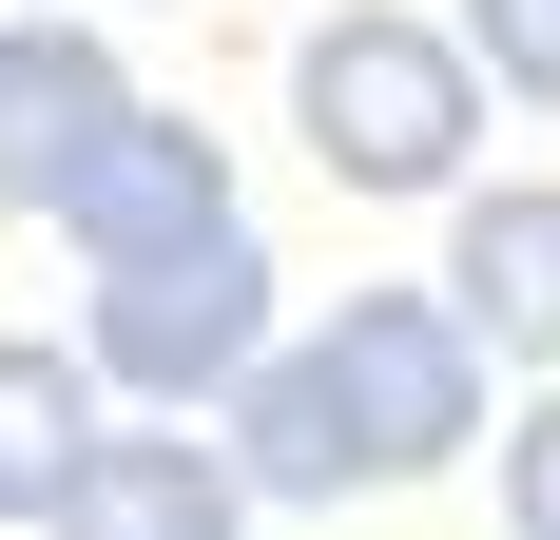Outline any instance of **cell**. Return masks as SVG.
<instances>
[{
    "label": "cell",
    "mask_w": 560,
    "mask_h": 540,
    "mask_svg": "<svg viewBox=\"0 0 560 540\" xmlns=\"http://www.w3.org/2000/svg\"><path fill=\"white\" fill-rule=\"evenodd\" d=\"M290 116H310V155L348 193H445L483 155V58L464 20H406V0H329L310 39H290Z\"/></svg>",
    "instance_id": "cell-1"
},
{
    "label": "cell",
    "mask_w": 560,
    "mask_h": 540,
    "mask_svg": "<svg viewBox=\"0 0 560 540\" xmlns=\"http://www.w3.org/2000/svg\"><path fill=\"white\" fill-rule=\"evenodd\" d=\"M290 348H310V386H329V425H348V502L368 483H445L464 444H483V328L445 290H348Z\"/></svg>",
    "instance_id": "cell-2"
},
{
    "label": "cell",
    "mask_w": 560,
    "mask_h": 540,
    "mask_svg": "<svg viewBox=\"0 0 560 540\" xmlns=\"http://www.w3.org/2000/svg\"><path fill=\"white\" fill-rule=\"evenodd\" d=\"M97 386H136V406H194V386H232L252 348H271V251H252V213L194 232V251H136L97 270Z\"/></svg>",
    "instance_id": "cell-3"
},
{
    "label": "cell",
    "mask_w": 560,
    "mask_h": 540,
    "mask_svg": "<svg viewBox=\"0 0 560 540\" xmlns=\"http://www.w3.org/2000/svg\"><path fill=\"white\" fill-rule=\"evenodd\" d=\"M39 232H58L78 270L194 251V232H232V136H213V116H174V97H136V116L97 136V155L58 174V213H39Z\"/></svg>",
    "instance_id": "cell-4"
},
{
    "label": "cell",
    "mask_w": 560,
    "mask_h": 540,
    "mask_svg": "<svg viewBox=\"0 0 560 540\" xmlns=\"http://www.w3.org/2000/svg\"><path fill=\"white\" fill-rule=\"evenodd\" d=\"M116 116H136V58H116V39H78V20H0V213L39 232L58 174L97 155Z\"/></svg>",
    "instance_id": "cell-5"
},
{
    "label": "cell",
    "mask_w": 560,
    "mask_h": 540,
    "mask_svg": "<svg viewBox=\"0 0 560 540\" xmlns=\"http://www.w3.org/2000/svg\"><path fill=\"white\" fill-rule=\"evenodd\" d=\"M232 502H252V483H232V444H194V425H97L78 463H58L39 521H58V540H213Z\"/></svg>",
    "instance_id": "cell-6"
},
{
    "label": "cell",
    "mask_w": 560,
    "mask_h": 540,
    "mask_svg": "<svg viewBox=\"0 0 560 540\" xmlns=\"http://www.w3.org/2000/svg\"><path fill=\"white\" fill-rule=\"evenodd\" d=\"M445 309L483 328V367H560V174L464 193V232H445Z\"/></svg>",
    "instance_id": "cell-7"
},
{
    "label": "cell",
    "mask_w": 560,
    "mask_h": 540,
    "mask_svg": "<svg viewBox=\"0 0 560 540\" xmlns=\"http://www.w3.org/2000/svg\"><path fill=\"white\" fill-rule=\"evenodd\" d=\"M78 444H97V348H39V328H0V521H39Z\"/></svg>",
    "instance_id": "cell-8"
},
{
    "label": "cell",
    "mask_w": 560,
    "mask_h": 540,
    "mask_svg": "<svg viewBox=\"0 0 560 540\" xmlns=\"http://www.w3.org/2000/svg\"><path fill=\"white\" fill-rule=\"evenodd\" d=\"M464 58L503 97H560V0H464Z\"/></svg>",
    "instance_id": "cell-9"
},
{
    "label": "cell",
    "mask_w": 560,
    "mask_h": 540,
    "mask_svg": "<svg viewBox=\"0 0 560 540\" xmlns=\"http://www.w3.org/2000/svg\"><path fill=\"white\" fill-rule=\"evenodd\" d=\"M503 502H522V540H560V386L522 406V444H503Z\"/></svg>",
    "instance_id": "cell-10"
}]
</instances>
